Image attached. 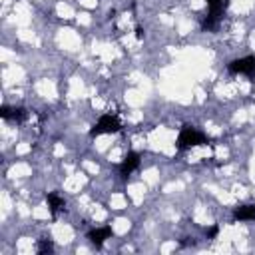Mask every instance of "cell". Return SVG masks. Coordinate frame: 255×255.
I'll return each mask as SVG.
<instances>
[{"label": "cell", "mask_w": 255, "mask_h": 255, "mask_svg": "<svg viewBox=\"0 0 255 255\" xmlns=\"http://www.w3.org/2000/svg\"><path fill=\"white\" fill-rule=\"evenodd\" d=\"M205 141H207V137L199 129H195L191 126H183L181 131H179V135H177V147L181 151L183 149H189V147H195V145H201Z\"/></svg>", "instance_id": "6da1fadb"}, {"label": "cell", "mask_w": 255, "mask_h": 255, "mask_svg": "<svg viewBox=\"0 0 255 255\" xmlns=\"http://www.w3.org/2000/svg\"><path fill=\"white\" fill-rule=\"evenodd\" d=\"M122 129V124L116 116H102L98 120V124L90 129V135L96 137V135H102V133H116Z\"/></svg>", "instance_id": "7a4b0ae2"}, {"label": "cell", "mask_w": 255, "mask_h": 255, "mask_svg": "<svg viewBox=\"0 0 255 255\" xmlns=\"http://www.w3.org/2000/svg\"><path fill=\"white\" fill-rule=\"evenodd\" d=\"M227 70L231 74H245V76L255 78V56H245V58L231 60Z\"/></svg>", "instance_id": "3957f363"}, {"label": "cell", "mask_w": 255, "mask_h": 255, "mask_svg": "<svg viewBox=\"0 0 255 255\" xmlns=\"http://www.w3.org/2000/svg\"><path fill=\"white\" fill-rule=\"evenodd\" d=\"M137 165H139V153L129 151V153L124 157V161L120 163V173H122V177H128L129 173H133V171L137 169Z\"/></svg>", "instance_id": "277c9868"}, {"label": "cell", "mask_w": 255, "mask_h": 255, "mask_svg": "<svg viewBox=\"0 0 255 255\" xmlns=\"http://www.w3.org/2000/svg\"><path fill=\"white\" fill-rule=\"evenodd\" d=\"M0 116H2L4 120H10V122H18V124H22V122L28 118V110H26V108H8V106H2Z\"/></svg>", "instance_id": "5b68a950"}, {"label": "cell", "mask_w": 255, "mask_h": 255, "mask_svg": "<svg viewBox=\"0 0 255 255\" xmlns=\"http://www.w3.org/2000/svg\"><path fill=\"white\" fill-rule=\"evenodd\" d=\"M112 235H114L112 227H98V229H92V231L88 233V239H90V243H92V245L102 247V245H104V241H106V239H110Z\"/></svg>", "instance_id": "8992f818"}, {"label": "cell", "mask_w": 255, "mask_h": 255, "mask_svg": "<svg viewBox=\"0 0 255 255\" xmlns=\"http://www.w3.org/2000/svg\"><path fill=\"white\" fill-rule=\"evenodd\" d=\"M233 217H235L237 221H255V203L239 205V207L233 211Z\"/></svg>", "instance_id": "52a82bcc"}, {"label": "cell", "mask_w": 255, "mask_h": 255, "mask_svg": "<svg viewBox=\"0 0 255 255\" xmlns=\"http://www.w3.org/2000/svg\"><path fill=\"white\" fill-rule=\"evenodd\" d=\"M221 16H223V14L207 12V16H205L203 22H201V28H203L205 32H213V30H217V26H219V22H221Z\"/></svg>", "instance_id": "ba28073f"}, {"label": "cell", "mask_w": 255, "mask_h": 255, "mask_svg": "<svg viewBox=\"0 0 255 255\" xmlns=\"http://www.w3.org/2000/svg\"><path fill=\"white\" fill-rule=\"evenodd\" d=\"M46 201H48V207H50L52 213H58V211H62L66 207V201L58 193H48L46 195Z\"/></svg>", "instance_id": "9c48e42d"}, {"label": "cell", "mask_w": 255, "mask_h": 255, "mask_svg": "<svg viewBox=\"0 0 255 255\" xmlns=\"http://www.w3.org/2000/svg\"><path fill=\"white\" fill-rule=\"evenodd\" d=\"M205 2H207L209 12H213V14H223V10H225V6H227L225 0H205Z\"/></svg>", "instance_id": "30bf717a"}, {"label": "cell", "mask_w": 255, "mask_h": 255, "mask_svg": "<svg viewBox=\"0 0 255 255\" xmlns=\"http://www.w3.org/2000/svg\"><path fill=\"white\" fill-rule=\"evenodd\" d=\"M52 249H54V245H52L50 239H40L38 241V253H50Z\"/></svg>", "instance_id": "8fae6325"}, {"label": "cell", "mask_w": 255, "mask_h": 255, "mask_svg": "<svg viewBox=\"0 0 255 255\" xmlns=\"http://www.w3.org/2000/svg\"><path fill=\"white\" fill-rule=\"evenodd\" d=\"M217 233H219V227H217V225H211L209 229H205V235H207V239H213Z\"/></svg>", "instance_id": "7c38bea8"}, {"label": "cell", "mask_w": 255, "mask_h": 255, "mask_svg": "<svg viewBox=\"0 0 255 255\" xmlns=\"http://www.w3.org/2000/svg\"><path fill=\"white\" fill-rule=\"evenodd\" d=\"M135 36H137V38H139V40H141V38H143V30H141V28H139V26H137V28H135Z\"/></svg>", "instance_id": "4fadbf2b"}]
</instances>
